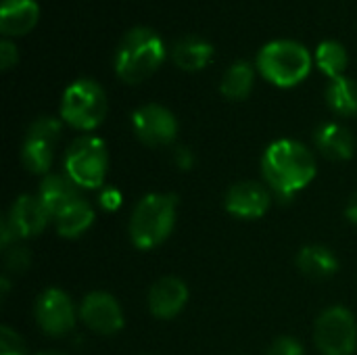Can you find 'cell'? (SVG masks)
Wrapping results in <instances>:
<instances>
[{"instance_id": "6da1fadb", "label": "cell", "mask_w": 357, "mask_h": 355, "mask_svg": "<svg viewBox=\"0 0 357 355\" xmlns=\"http://www.w3.org/2000/svg\"><path fill=\"white\" fill-rule=\"evenodd\" d=\"M316 155L293 138L272 142L261 157V176L280 201H291L316 178Z\"/></svg>"}, {"instance_id": "7a4b0ae2", "label": "cell", "mask_w": 357, "mask_h": 355, "mask_svg": "<svg viewBox=\"0 0 357 355\" xmlns=\"http://www.w3.org/2000/svg\"><path fill=\"white\" fill-rule=\"evenodd\" d=\"M178 218V197L153 192L138 201L130 216L128 234L138 249H155L169 239Z\"/></svg>"}, {"instance_id": "3957f363", "label": "cell", "mask_w": 357, "mask_h": 355, "mask_svg": "<svg viewBox=\"0 0 357 355\" xmlns=\"http://www.w3.org/2000/svg\"><path fill=\"white\" fill-rule=\"evenodd\" d=\"M165 61V44L149 27H132L115 52V73L126 84H140Z\"/></svg>"}, {"instance_id": "277c9868", "label": "cell", "mask_w": 357, "mask_h": 355, "mask_svg": "<svg viewBox=\"0 0 357 355\" xmlns=\"http://www.w3.org/2000/svg\"><path fill=\"white\" fill-rule=\"evenodd\" d=\"M310 50L295 40H272L261 46L255 67L264 80L278 88H293L301 84L312 71Z\"/></svg>"}, {"instance_id": "5b68a950", "label": "cell", "mask_w": 357, "mask_h": 355, "mask_svg": "<svg viewBox=\"0 0 357 355\" xmlns=\"http://www.w3.org/2000/svg\"><path fill=\"white\" fill-rule=\"evenodd\" d=\"M107 94L102 86L90 77L71 82L61 98V119L82 132L98 128L107 117Z\"/></svg>"}, {"instance_id": "8992f818", "label": "cell", "mask_w": 357, "mask_h": 355, "mask_svg": "<svg viewBox=\"0 0 357 355\" xmlns=\"http://www.w3.org/2000/svg\"><path fill=\"white\" fill-rule=\"evenodd\" d=\"M109 172V151L98 136L75 138L65 153V174L79 188H100Z\"/></svg>"}, {"instance_id": "52a82bcc", "label": "cell", "mask_w": 357, "mask_h": 355, "mask_svg": "<svg viewBox=\"0 0 357 355\" xmlns=\"http://www.w3.org/2000/svg\"><path fill=\"white\" fill-rule=\"evenodd\" d=\"M314 341L322 355L356 354L357 324L354 314L343 305L324 310L316 320Z\"/></svg>"}, {"instance_id": "ba28073f", "label": "cell", "mask_w": 357, "mask_h": 355, "mask_svg": "<svg viewBox=\"0 0 357 355\" xmlns=\"http://www.w3.org/2000/svg\"><path fill=\"white\" fill-rule=\"evenodd\" d=\"M61 132L63 123L54 117H38L36 121H31L21 149V161L31 174H48L54 157V146L61 140Z\"/></svg>"}, {"instance_id": "9c48e42d", "label": "cell", "mask_w": 357, "mask_h": 355, "mask_svg": "<svg viewBox=\"0 0 357 355\" xmlns=\"http://www.w3.org/2000/svg\"><path fill=\"white\" fill-rule=\"evenodd\" d=\"M36 322L50 337H63L73 331L79 314L71 303V297L61 289H46L36 301Z\"/></svg>"}, {"instance_id": "30bf717a", "label": "cell", "mask_w": 357, "mask_h": 355, "mask_svg": "<svg viewBox=\"0 0 357 355\" xmlns=\"http://www.w3.org/2000/svg\"><path fill=\"white\" fill-rule=\"evenodd\" d=\"M132 128L140 142L146 146H167L178 136V119L176 115L157 103H149L138 107L132 113Z\"/></svg>"}, {"instance_id": "8fae6325", "label": "cell", "mask_w": 357, "mask_h": 355, "mask_svg": "<svg viewBox=\"0 0 357 355\" xmlns=\"http://www.w3.org/2000/svg\"><path fill=\"white\" fill-rule=\"evenodd\" d=\"M79 320L96 335L109 337L115 335L123 328V310L119 305V301L105 293V291H92L88 293L79 308H77Z\"/></svg>"}, {"instance_id": "7c38bea8", "label": "cell", "mask_w": 357, "mask_h": 355, "mask_svg": "<svg viewBox=\"0 0 357 355\" xmlns=\"http://www.w3.org/2000/svg\"><path fill=\"white\" fill-rule=\"evenodd\" d=\"M272 203V190L259 182L243 180L228 188L224 197V207L228 213L245 220H255L268 213Z\"/></svg>"}, {"instance_id": "4fadbf2b", "label": "cell", "mask_w": 357, "mask_h": 355, "mask_svg": "<svg viewBox=\"0 0 357 355\" xmlns=\"http://www.w3.org/2000/svg\"><path fill=\"white\" fill-rule=\"evenodd\" d=\"M149 310L159 320H172L176 318L188 303V287L184 280L176 276H163L159 278L146 297Z\"/></svg>"}, {"instance_id": "5bb4252c", "label": "cell", "mask_w": 357, "mask_h": 355, "mask_svg": "<svg viewBox=\"0 0 357 355\" xmlns=\"http://www.w3.org/2000/svg\"><path fill=\"white\" fill-rule=\"evenodd\" d=\"M6 220L19 239H33L44 232V228L50 220V213L38 195H21L10 205Z\"/></svg>"}, {"instance_id": "9a60e30c", "label": "cell", "mask_w": 357, "mask_h": 355, "mask_svg": "<svg viewBox=\"0 0 357 355\" xmlns=\"http://www.w3.org/2000/svg\"><path fill=\"white\" fill-rule=\"evenodd\" d=\"M40 201L48 209L50 218L59 216L65 207L82 199V188L67 174H46L38 190Z\"/></svg>"}, {"instance_id": "2e32d148", "label": "cell", "mask_w": 357, "mask_h": 355, "mask_svg": "<svg viewBox=\"0 0 357 355\" xmlns=\"http://www.w3.org/2000/svg\"><path fill=\"white\" fill-rule=\"evenodd\" d=\"M40 19L36 0H2L0 4V31L4 36H25Z\"/></svg>"}, {"instance_id": "e0dca14e", "label": "cell", "mask_w": 357, "mask_h": 355, "mask_svg": "<svg viewBox=\"0 0 357 355\" xmlns=\"http://www.w3.org/2000/svg\"><path fill=\"white\" fill-rule=\"evenodd\" d=\"M314 140H316L320 155H324L331 161H347L354 157V151H356L354 134L341 123H335V121L322 123L316 130Z\"/></svg>"}, {"instance_id": "ac0fdd59", "label": "cell", "mask_w": 357, "mask_h": 355, "mask_svg": "<svg viewBox=\"0 0 357 355\" xmlns=\"http://www.w3.org/2000/svg\"><path fill=\"white\" fill-rule=\"evenodd\" d=\"M215 54V48L211 42L199 36H186L180 38L172 48V61L184 69V71H201L205 69Z\"/></svg>"}, {"instance_id": "d6986e66", "label": "cell", "mask_w": 357, "mask_h": 355, "mask_svg": "<svg viewBox=\"0 0 357 355\" xmlns=\"http://www.w3.org/2000/svg\"><path fill=\"white\" fill-rule=\"evenodd\" d=\"M297 268L301 274H305L307 278H328L333 274H337L339 270V259L335 255L333 249L324 247V245H310L305 249L299 251L297 255Z\"/></svg>"}, {"instance_id": "ffe728a7", "label": "cell", "mask_w": 357, "mask_h": 355, "mask_svg": "<svg viewBox=\"0 0 357 355\" xmlns=\"http://www.w3.org/2000/svg\"><path fill=\"white\" fill-rule=\"evenodd\" d=\"M94 218H96V213H94L92 205L82 197L75 203H71L69 207H65L59 216H54V226L61 236L77 239L94 224Z\"/></svg>"}, {"instance_id": "44dd1931", "label": "cell", "mask_w": 357, "mask_h": 355, "mask_svg": "<svg viewBox=\"0 0 357 355\" xmlns=\"http://www.w3.org/2000/svg\"><path fill=\"white\" fill-rule=\"evenodd\" d=\"M255 82V69L247 61H236L232 63L220 82V90L226 98L230 100H243L251 94Z\"/></svg>"}, {"instance_id": "7402d4cb", "label": "cell", "mask_w": 357, "mask_h": 355, "mask_svg": "<svg viewBox=\"0 0 357 355\" xmlns=\"http://www.w3.org/2000/svg\"><path fill=\"white\" fill-rule=\"evenodd\" d=\"M326 103L328 107L343 117L357 115V82L341 75L328 82L326 86Z\"/></svg>"}, {"instance_id": "603a6c76", "label": "cell", "mask_w": 357, "mask_h": 355, "mask_svg": "<svg viewBox=\"0 0 357 355\" xmlns=\"http://www.w3.org/2000/svg\"><path fill=\"white\" fill-rule=\"evenodd\" d=\"M316 63L322 69V73L328 75L331 80L341 77L345 75V69L349 65L347 48L337 40H324L316 50Z\"/></svg>"}, {"instance_id": "cb8c5ba5", "label": "cell", "mask_w": 357, "mask_h": 355, "mask_svg": "<svg viewBox=\"0 0 357 355\" xmlns=\"http://www.w3.org/2000/svg\"><path fill=\"white\" fill-rule=\"evenodd\" d=\"M31 266V253L27 247L15 243L4 249V268L8 274H23Z\"/></svg>"}, {"instance_id": "d4e9b609", "label": "cell", "mask_w": 357, "mask_h": 355, "mask_svg": "<svg viewBox=\"0 0 357 355\" xmlns=\"http://www.w3.org/2000/svg\"><path fill=\"white\" fill-rule=\"evenodd\" d=\"M0 355H27L25 341L8 326L0 328Z\"/></svg>"}, {"instance_id": "484cf974", "label": "cell", "mask_w": 357, "mask_h": 355, "mask_svg": "<svg viewBox=\"0 0 357 355\" xmlns=\"http://www.w3.org/2000/svg\"><path fill=\"white\" fill-rule=\"evenodd\" d=\"M266 355H305V352H303V345L297 339H293V337H280V339H276L270 345V349H268Z\"/></svg>"}, {"instance_id": "4316f807", "label": "cell", "mask_w": 357, "mask_h": 355, "mask_svg": "<svg viewBox=\"0 0 357 355\" xmlns=\"http://www.w3.org/2000/svg\"><path fill=\"white\" fill-rule=\"evenodd\" d=\"M121 203H123V195H121V190H117L113 186L102 188L100 195H98V205L105 211H117L121 207Z\"/></svg>"}, {"instance_id": "83f0119b", "label": "cell", "mask_w": 357, "mask_h": 355, "mask_svg": "<svg viewBox=\"0 0 357 355\" xmlns=\"http://www.w3.org/2000/svg\"><path fill=\"white\" fill-rule=\"evenodd\" d=\"M17 61H19V50H17V46L10 42V40H2L0 42V67L6 71V69H10L13 65H17Z\"/></svg>"}, {"instance_id": "f1b7e54d", "label": "cell", "mask_w": 357, "mask_h": 355, "mask_svg": "<svg viewBox=\"0 0 357 355\" xmlns=\"http://www.w3.org/2000/svg\"><path fill=\"white\" fill-rule=\"evenodd\" d=\"M174 163L178 165V169L182 172H188L192 165H195V155L188 146H178L176 153H174Z\"/></svg>"}, {"instance_id": "f546056e", "label": "cell", "mask_w": 357, "mask_h": 355, "mask_svg": "<svg viewBox=\"0 0 357 355\" xmlns=\"http://www.w3.org/2000/svg\"><path fill=\"white\" fill-rule=\"evenodd\" d=\"M345 216H347V220H349V222L357 224V192L351 197V199H349L347 209H345Z\"/></svg>"}, {"instance_id": "4dcf8cb0", "label": "cell", "mask_w": 357, "mask_h": 355, "mask_svg": "<svg viewBox=\"0 0 357 355\" xmlns=\"http://www.w3.org/2000/svg\"><path fill=\"white\" fill-rule=\"evenodd\" d=\"M36 355H67V354H59V352H40V354Z\"/></svg>"}]
</instances>
